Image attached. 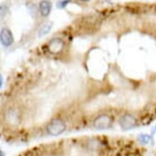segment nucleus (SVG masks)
Returning <instances> with one entry per match:
<instances>
[{
	"mask_svg": "<svg viewBox=\"0 0 156 156\" xmlns=\"http://www.w3.org/2000/svg\"><path fill=\"white\" fill-rule=\"evenodd\" d=\"M66 128V123L61 119H54L47 126V132L49 135L58 136L64 133Z\"/></svg>",
	"mask_w": 156,
	"mask_h": 156,
	"instance_id": "obj_1",
	"label": "nucleus"
},
{
	"mask_svg": "<svg viewBox=\"0 0 156 156\" xmlns=\"http://www.w3.org/2000/svg\"><path fill=\"white\" fill-rule=\"evenodd\" d=\"M119 123L123 130H129L131 128H134L136 124V119L134 116L132 115H123L119 120Z\"/></svg>",
	"mask_w": 156,
	"mask_h": 156,
	"instance_id": "obj_2",
	"label": "nucleus"
},
{
	"mask_svg": "<svg viewBox=\"0 0 156 156\" xmlns=\"http://www.w3.org/2000/svg\"><path fill=\"white\" fill-rule=\"evenodd\" d=\"M0 42L4 47H10L13 44L14 38L9 29H2V30L0 32Z\"/></svg>",
	"mask_w": 156,
	"mask_h": 156,
	"instance_id": "obj_3",
	"label": "nucleus"
},
{
	"mask_svg": "<svg viewBox=\"0 0 156 156\" xmlns=\"http://www.w3.org/2000/svg\"><path fill=\"white\" fill-rule=\"evenodd\" d=\"M110 123H111V120L110 117L106 115H102L95 119L93 124L97 129L102 130V129H106L109 128L110 126Z\"/></svg>",
	"mask_w": 156,
	"mask_h": 156,
	"instance_id": "obj_4",
	"label": "nucleus"
},
{
	"mask_svg": "<svg viewBox=\"0 0 156 156\" xmlns=\"http://www.w3.org/2000/svg\"><path fill=\"white\" fill-rule=\"evenodd\" d=\"M52 9V4L48 0H42L38 3V10L43 16L47 17L50 15Z\"/></svg>",
	"mask_w": 156,
	"mask_h": 156,
	"instance_id": "obj_5",
	"label": "nucleus"
},
{
	"mask_svg": "<svg viewBox=\"0 0 156 156\" xmlns=\"http://www.w3.org/2000/svg\"><path fill=\"white\" fill-rule=\"evenodd\" d=\"M63 48V41L60 38H54L49 44V48L53 52H58Z\"/></svg>",
	"mask_w": 156,
	"mask_h": 156,
	"instance_id": "obj_6",
	"label": "nucleus"
},
{
	"mask_svg": "<svg viewBox=\"0 0 156 156\" xmlns=\"http://www.w3.org/2000/svg\"><path fill=\"white\" fill-rule=\"evenodd\" d=\"M51 28H52V24L47 23L44 24V26H42L41 29L38 31V37H43V36L46 35L51 31Z\"/></svg>",
	"mask_w": 156,
	"mask_h": 156,
	"instance_id": "obj_7",
	"label": "nucleus"
},
{
	"mask_svg": "<svg viewBox=\"0 0 156 156\" xmlns=\"http://www.w3.org/2000/svg\"><path fill=\"white\" fill-rule=\"evenodd\" d=\"M138 140L142 144H148L151 141V136L147 134H141L138 136Z\"/></svg>",
	"mask_w": 156,
	"mask_h": 156,
	"instance_id": "obj_8",
	"label": "nucleus"
},
{
	"mask_svg": "<svg viewBox=\"0 0 156 156\" xmlns=\"http://www.w3.org/2000/svg\"><path fill=\"white\" fill-rule=\"evenodd\" d=\"M71 2V0H59L57 3H56V6L57 8H66L69 3Z\"/></svg>",
	"mask_w": 156,
	"mask_h": 156,
	"instance_id": "obj_9",
	"label": "nucleus"
},
{
	"mask_svg": "<svg viewBox=\"0 0 156 156\" xmlns=\"http://www.w3.org/2000/svg\"><path fill=\"white\" fill-rule=\"evenodd\" d=\"M3 77H2V75L0 74V87H2V85H3Z\"/></svg>",
	"mask_w": 156,
	"mask_h": 156,
	"instance_id": "obj_10",
	"label": "nucleus"
},
{
	"mask_svg": "<svg viewBox=\"0 0 156 156\" xmlns=\"http://www.w3.org/2000/svg\"><path fill=\"white\" fill-rule=\"evenodd\" d=\"M155 128H156V127H155Z\"/></svg>",
	"mask_w": 156,
	"mask_h": 156,
	"instance_id": "obj_11",
	"label": "nucleus"
}]
</instances>
